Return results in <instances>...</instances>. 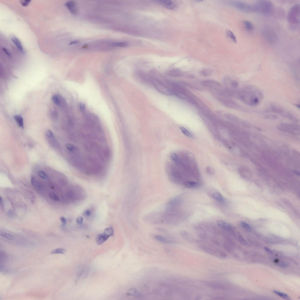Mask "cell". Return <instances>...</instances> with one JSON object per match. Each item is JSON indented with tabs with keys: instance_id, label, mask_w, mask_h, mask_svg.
I'll use <instances>...</instances> for the list:
<instances>
[{
	"instance_id": "9c48e42d",
	"label": "cell",
	"mask_w": 300,
	"mask_h": 300,
	"mask_svg": "<svg viewBox=\"0 0 300 300\" xmlns=\"http://www.w3.org/2000/svg\"><path fill=\"white\" fill-rule=\"evenodd\" d=\"M180 197H177L171 199L167 204L166 210L169 211H176L182 202Z\"/></svg>"
},
{
	"instance_id": "1f68e13d",
	"label": "cell",
	"mask_w": 300,
	"mask_h": 300,
	"mask_svg": "<svg viewBox=\"0 0 300 300\" xmlns=\"http://www.w3.org/2000/svg\"><path fill=\"white\" fill-rule=\"evenodd\" d=\"M273 292L274 293L276 294L277 295H279V296L282 297V298L285 299L290 300V299L289 296L286 294L279 292V291L276 290H273Z\"/></svg>"
},
{
	"instance_id": "681fc988",
	"label": "cell",
	"mask_w": 300,
	"mask_h": 300,
	"mask_svg": "<svg viewBox=\"0 0 300 300\" xmlns=\"http://www.w3.org/2000/svg\"><path fill=\"white\" fill-rule=\"evenodd\" d=\"M92 213L91 211L89 209H87L84 211V214L85 216L87 217H89L92 215Z\"/></svg>"
},
{
	"instance_id": "4fadbf2b",
	"label": "cell",
	"mask_w": 300,
	"mask_h": 300,
	"mask_svg": "<svg viewBox=\"0 0 300 300\" xmlns=\"http://www.w3.org/2000/svg\"><path fill=\"white\" fill-rule=\"evenodd\" d=\"M65 6L72 14L74 15H76L77 14L76 4L74 1H68L65 3Z\"/></svg>"
},
{
	"instance_id": "3957f363",
	"label": "cell",
	"mask_w": 300,
	"mask_h": 300,
	"mask_svg": "<svg viewBox=\"0 0 300 300\" xmlns=\"http://www.w3.org/2000/svg\"><path fill=\"white\" fill-rule=\"evenodd\" d=\"M262 36L264 40L270 44L274 43L277 40V35L274 29L271 26L266 25L261 30Z\"/></svg>"
},
{
	"instance_id": "b9f144b4",
	"label": "cell",
	"mask_w": 300,
	"mask_h": 300,
	"mask_svg": "<svg viewBox=\"0 0 300 300\" xmlns=\"http://www.w3.org/2000/svg\"><path fill=\"white\" fill-rule=\"evenodd\" d=\"M31 1L30 0H23L20 1V2L22 6L26 7L29 5Z\"/></svg>"
},
{
	"instance_id": "db71d44e",
	"label": "cell",
	"mask_w": 300,
	"mask_h": 300,
	"mask_svg": "<svg viewBox=\"0 0 300 300\" xmlns=\"http://www.w3.org/2000/svg\"><path fill=\"white\" fill-rule=\"evenodd\" d=\"M8 214L10 217H12L14 215V212L11 210H9L8 212Z\"/></svg>"
},
{
	"instance_id": "6da1fadb",
	"label": "cell",
	"mask_w": 300,
	"mask_h": 300,
	"mask_svg": "<svg viewBox=\"0 0 300 300\" xmlns=\"http://www.w3.org/2000/svg\"><path fill=\"white\" fill-rule=\"evenodd\" d=\"M234 97L250 106H255L263 97L262 93L254 86H248L239 91H235Z\"/></svg>"
},
{
	"instance_id": "5b68a950",
	"label": "cell",
	"mask_w": 300,
	"mask_h": 300,
	"mask_svg": "<svg viewBox=\"0 0 300 300\" xmlns=\"http://www.w3.org/2000/svg\"><path fill=\"white\" fill-rule=\"evenodd\" d=\"M300 6L299 4H295L291 8L287 16L288 21L290 24H299L300 23Z\"/></svg>"
},
{
	"instance_id": "11a10c76",
	"label": "cell",
	"mask_w": 300,
	"mask_h": 300,
	"mask_svg": "<svg viewBox=\"0 0 300 300\" xmlns=\"http://www.w3.org/2000/svg\"><path fill=\"white\" fill-rule=\"evenodd\" d=\"M80 109H81V110L82 111L84 110L85 108L84 105V104L82 103H81L80 104Z\"/></svg>"
},
{
	"instance_id": "6f0895ef",
	"label": "cell",
	"mask_w": 300,
	"mask_h": 300,
	"mask_svg": "<svg viewBox=\"0 0 300 300\" xmlns=\"http://www.w3.org/2000/svg\"><path fill=\"white\" fill-rule=\"evenodd\" d=\"M264 248L265 250L266 251H267V252H268L269 253H271V254H272V253H273L271 250L270 249H269V248H268V247H265Z\"/></svg>"
},
{
	"instance_id": "ffe728a7",
	"label": "cell",
	"mask_w": 300,
	"mask_h": 300,
	"mask_svg": "<svg viewBox=\"0 0 300 300\" xmlns=\"http://www.w3.org/2000/svg\"><path fill=\"white\" fill-rule=\"evenodd\" d=\"M217 223L218 226L226 230L231 231L232 229V227L230 225L224 221L219 220L217 221Z\"/></svg>"
},
{
	"instance_id": "74e56055",
	"label": "cell",
	"mask_w": 300,
	"mask_h": 300,
	"mask_svg": "<svg viewBox=\"0 0 300 300\" xmlns=\"http://www.w3.org/2000/svg\"><path fill=\"white\" fill-rule=\"evenodd\" d=\"M264 118L265 119L269 120H276L277 119L278 117L276 115L274 114H269L265 115Z\"/></svg>"
},
{
	"instance_id": "9f6ffc18",
	"label": "cell",
	"mask_w": 300,
	"mask_h": 300,
	"mask_svg": "<svg viewBox=\"0 0 300 300\" xmlns=\"http://www.w3.org/2000/svg\"><path fill=\"white\" fill-rule=\"evenodd\" d=\"M79 42V41H71V42H70L69 44V45H73L77 44Z\"/></svg>"
},
{
	"instance_id": "7a4b0ae2",
	"label": "cell",
	"mask_w": 300,
	"mask_h": 300,
	"mask_svg": "<svg viewBox=\"0 0 300 300\" xmlns=\"http://www.w3.org/2000/svg\"><path fill=\"white\" fill-rule=\"evenodd\" d=\"M253 11H256L262 15H270L273 10V3L268 0H259L253 5Z\"/></svg>"
},
{
	"instance_id": "30bf717a",
	"label": "cell",
	"mask_w": 300,
	"mask_h": 300,
	"mask_svg": "<svg viewBox=\"0 0 300 300\" xmlns=\"http://www.w3.org/2000/svg\"><path fill=\"white\" fill-rule=\"evenodd\" d=\"M218 100L222 104L227 107L234 109H239L240 105L237 102L228 97H220Z\"/></svg>"
},
{
	"instance_id": "816d5d0a",
	"label": "cell",
	"mask_w": 300,
	"mask_h": 300,
	"mask_svg": "<svg viewBox=\"0 0 300 300\" xmlns=\"http://www.w3.org/2000/svg\"><path fill=\"white\" fill-rule=\"evenodd\" d=\"M60 220L61 222H62L63 225H66L67 222V220L65 218L63 217H61L60 218Z\"/></svg>"
},
{
	"instance_id": "d4e9b609",
	"label": "cell",
	"mask_w": 300,
	"mask_h": 300,
	"mask_svg": "<svg viewBox=\"0 0 300 300\" xmlns=\"http://www.w3.org/2000/svg\"><path fill=\"white\" fill-rule=\"evenodd\" d=\"M14 118L18 126L21 128L24 127V123L22 117L18 115H14Z\"/></svg>"
},
{
	"instance_id": "d6986e66",
	"label": "cell",
	"mask_w": 300,
	"mask_h": 300,
	"mask_svg": "<svg viewBox=\"0 0 300 300\" xmlns=\"http://www.w3.org/2000/svg\"><path fill=\"white\" fill-rule=\"evenodd\" d=\"M154 238L156 240L164 244H171L173 243L169 238L163 236L156 235L155 236Z\"/></svg>"
},
{
	"instance_id": "c3c4849f",
	"label": "cell",
	"mask_w": 300,
	"mask_h": 300,
	"mask_svg": "<svg viewBox=\"0 0 300 300\" xmlns=\"http://www.w3.org/2000/svg\"><path fill=\"white\" fill-rule=\"evenodd\" d=\"M231 86L234 88H236L238 86V83L235 81H233L231 82Z\"/></svg>"
},
{
	"instance_id": "680465c9",
	"label": "cell",
	"mask_w": 300,
	"mask_h": 300,
	"mask_svg": "<svg viewBox=\"0 0 300 300\" xmlns=\"http://www.w3.org/2000/svg\"><path fill=\"white\" fill-rule=\"evenodd\" d=\"M220 255L222 257L225 258L226 257V255L223 252H220Z\"/></svg>"
},
{
	"instance_id": "d6a6232c",
	"label": "cell",
	"mask_w": 300,
	"mask_h": 300,
	"mask_svg": "<svg viewBox=\"0 0 300 300\" xmlns=\"http://www.w3.org/2000/svg\"><path fill=\"white\" fill-rule=\"evenodd\" d=\"M0 235L3 238L7 239L9 240H12L13 239V237L12 236L9 234L5 232H1Z\"/></svg>"
},
{
	"instance_id": "f546056e",
	"label": "cell",
	"mask_w": 300,
	"mask_h": 300,
	"mask_svg": "<svg viewBox=\"0 0 300 300\" xmlns=\"http://www.w3.org/2000/svg\"><path fill=\"white\" fill-rule=\"evenodd\" d=\"M283 115L284 116L286 117V118L291 120V121H295V122H298V118L294 116L292 114L288 112L287 113H284Z\"/></svg>"
},
{
	"instance_id": "ab89813d",
	"label": "cell",
	"mask_w": 300,
	"mask_h": 300,
	"mask_svg": "<svg viewBox=\"0 0 300 300\" xmlns=\"http://www.w3.org/2000/svg\"><path fill=\"white\" fill-rule=\"evenodd\" d=\"M49 197L52 200L55 201H58L60 200V199L57 196L52 193H50L49 194Z\"/></svg>"
},
{
	"instance_id": "7402d4cb",
	"label": "cell",
	"mask_w": 300,
	"mask_h": 300,
	"mask_svg": "<svg viewBox=\"0 0 300 300\" xmlns=\"http://www.w3.org/2000/svg\"><path fill=\"white\" fill-rule=\"evenodd\" d=\"M183 74L180 70L177 69L171 70L167 73L168 75L175 77H181L183 75Z\"/></svg>"
},
{
	"instance_id": "7c38bea8",
	"label": "cell",
	"mask_w": 300,
	"mask_h": 300,
	"mask_svg": "<svg viewBox=\"0 0 300 300\" xmlns=\"http://www.w3.org/2000/svg\"><path fill=\"white\" fill-rule=\"evenodd\" d=\"M202 84L205 87L210 88L214 90H217V88L220 86L218 82L213 80H204L202 82Z\"/></svg>"
},
{
	"instance_id": "4316f807",
	"label": "cell",
	"mask_w": 300,
	"mask_h": 300,
	"mask_svg": "<svg viewBox=\"0 0 300 300\" xmlns=\"http://www.w3.org/2000/svg\"><path fill=\"white\" fill-rule=\"evenodd\" d=\"M31 182L32 185L36 189H40L41 188L40 183L33 176L31 177Z\"/></svg>"
},
{
	"instance_id": "f6af8a7d",
	"label": "cell",
	"mask_w": 300,
	"mask_h": 300,
	"mask_svg": "<svg viewBox=\"0 0 300 300\" xmlns=\"http://www.w3.org/2000/svg\"><path fill=\"white\" fill-rule=\"evenodd\" d=\"M77 223L80 225H83V218L81 216L79 217L76 219Z\"/></svg>"
},
{
	"instance_id": "ee69618b",
	"label": "cell",
	"mask_w": 300,
	"mask_h": 300,
	"mask_svg": "<svg viewBox=\"0 0 300 300\" xmlns=\"http://www.w3.org/2000/svg\"><path fill=\"white\" fill-rule=\"evenodd\" d=\"M51 116L54 119H56L57 118L58 116V114L57 112L55 110H53L52 111L51 113Z\"/></svg>"
},
{
	"instance_id": "ac0fdd59",
	"label": "cell",
	"mask_w": 300,
	"mask_h": 300,
	"mask_svg": "<svg viewBox=\"0 0 300 300\" xmlns=\"http://www.w3.org/2000/svg\"><path fill=\"white\" fill-rule=\"evenodd\" d=\"M270 108L272 112L276 113L283 114L284 113L283 108L278 104H272L270 105Z\"/></svg>"
},
{
	"instance_id": "91938a15",
	"label": "cell",
	"mask_w": 300,
	"mask_h": 300,
	"mask_svg": "<svg viewBox=\"0 0 300 300\" xmlns=\"http://www.w3.org/2000/svg\"><path fill=\"white\" fill-rule=\"evenodd\" d=\"M294 172L298 176L300 175V173L299 172H298V171H294Z\"/></svg>"
},
{
	"instance_id": "4dcf8cb0",
	"label": "cell",
	"mask_w": 300,
	"mask_h": 300,
	"mask_svg": "<svg viewBox=\"0 0 300 300\" xmlns=\"http://www.w3.org/2000/svg\"><path fill=\"white\" fill-rule=\"evenodd\" d=\"M66 251V250L65 249L62 248L55 249L51 251L52 254H65Z\"/></svg>"
},
{
	"instance_id": "277c9868",
	"label": "cell",
	"mask_w": 300,
	"mask_h": 300,
	"mask_svg": "<svg viewBox=\"0 0 300 300\" xmlns=\"http://www.w3.org/2000/svg\"><path fill=\"white\" fill-rule=\"evenodd\" d=\"M151 83L159 93L165 95H173L172 92L167 86H166L158 78L155 77L150 76Z\"/></svg>"
},
{
	"instance_id": "484cf974",
	"label": "cell",
	"mask_w": 300,
	"mask_h": 300,
	"mask_svg": "<svg viewBox=\"0 0 300 300\" xmlns=\"http://www.w3.org/2000/svg\"><path fill=\"white\" fill-rule=\"evenodd\" d=\"M225 33H226L227 37L228 38L230 39L234 43H237L236 38L235 35L232 31L229 30H227L226 31Z\"/></svg>"
},
{
	"instance_id": "cb8c5ba5",
	"label": "cell",
	"mask_w": 300,
	"mask_h": 300,
	"mask_svg": "<svg viewBox=\"0 0 300 300\" xmlns=\"http://www.w3.org/2000/svg\"><path fill=\"white\" fill-rule=\"evenodd\" d=\"M244 27L247 31H252L254 30V27L252 23L248 20H245L243 21Z\"/></svg>"
},
{
	"instance_id": "9a60e30c",
	"label": "cell",
	"mask_w": 300,
	"mask_h": 300,
	"mask_svg": "<svg viewBox=\"0 0 300 300\" xmlns=\"http://www.w3.org/2000/svg\"><path fill=\"white\" fill-rule=\"evenodd\" d=\"M52 102L57 106H62L65 104V102L63 98L60 95H54L52 96Z\"/></svg>"
},
{
	"instance_id": "60d3db41",
	"label": "cell",
	"mask_w": 300,
	"mask_h": 300,
	"mask_svg": "<svg viewBox=\"0 0 300 300\" xmlns=\"http://www.w3.org/2000/svg\"><path fill=\"white\" fill-rule=\"evenodd\" d=\"M241 226L244 229L248 230H251V228L250 225L244 222H242L241 223Z\"/></svg>"
},
{
	"instance_id": "f907efd6",
	"label": "cell",
	"mask_w": 300,
	"mask_h": 300,
	"mask_svg": "<svg viewBox=\"0 0 300 300\" xmlns=\"http://www.w3.org/2000/svg\"><path fill=\"white\" fill-rule=\"evenodd\" d=\"M239 239L240 242H241V244H243V245H246L247 244V242L245 240H244L243 238L242 237L239 236Z\"/></svg>"
},
{
	"instance_id": "e575fe53",
	"label": "cell",
	"mask_w": 300,
	"mask_h": 300,
	"mask_svg": "<svg viewBox=\"0 0 300 300\" xmlns=\"http://www.w3.org/2000/svg\"><path fill=\"white\" fill-rule=\"evenodd\" d=\"M128 295H132L135 297H139L140 295V293L135 289H131L128 293Z\"/></svg>"
},
{
	"instance_id": "8fae6325",
	"label": "cell",
	"mask_w": 300,
	"mask_h": 300,
	"mask_svg": "<svg viewBox=\"0 0 300 300\" xmlns=\"http://www.w3.org/2000/svg\"><path fill=\"white\" fill-rule=\"evenodd\" d=\"M135 76L139 81L144 84H148L151 83L150 77L145 73L139 71L135 73Z\"/></svg>"
},
{
	"instance_id": "83f0119b",
	"label": "cell",
	"mask_w": 300,
	"mask_h": 300,
	"mask_svg": "<svg viewBox=\"0 0 300 300\" xmlns=\"http://www.w3.org/2000/svg\"><path fill=\"white\" fill-rule=\"evenodd\" d=\"M179 128L181 132H182L184 135L188 137H191V138L193 137V134L185 128L183 126H180Z\"/></svg>"
},
{
	"instance_id": "603a6c76",
	"label": "cell",
	"mask_w": 300,
	"mask_h": 300,
	"mask_svg": "<svg viewBox=\"0 0 300 300\" xmlns=\"http://www.w3.org/2000/svg\"><path fill=\"white\" fill-rule=\"evenodd\" d=\"M184 186L188 188H196L200 186V184L195 181H189L186 182L184 184Z\"/></svg>"
},
{
	"instance_id": "7bdbcfd3",
	"label": "cell",
	"mask_w": 300,
	"mask_h": 300,
	"mask_svg": "<svg viewBox=\"0 0 300 300\" xmlns=\"http://www.w3.org/2000/svg\"><path fill=\"white\" fill-rule=\"evenodd\" d=\"M46 136L49 138H53L54 134L50 130H48L46 132Z\"/></svg>"
},
{
	"instance_id": "f1b7e54d",
	"label": "cell",
	"mask_w": 300,
	"mask_h": 300,
	"mask_svg": "<svg viewBox=\"0 0 300 300\" xmlns=\"http://www.w3.org/2000/svg\"><path fill=\"white\" fill-rule=\"evenodd\" d=\"M225 117L230 120L235 121H238V117L232 114L229 113H227L225 115Z\"/></svg>"
},
{
	"instance_id": "8d00e7d4",
	"label": "cell",
	"mask_w": 300,
	"mask_h": 300,
	"mask_svg": "<svg viewBox=\"0 0 300 300\" xmlns=\"http://www.w3.org/2000/svg\"><path fill=\"white\" fill-rule=\"evenodd\" d=\"M127 43L125 42H117L113 43V46L117 47H125L127 46Z\"/></svg>"
},
{
	"instance_id": "ba28073f",
	"label": "cell",
	"mask_w": 300,
	"mask_h": 300,
	"mask_svg": "<svg viewBox=\"0 0 300 300\" xmlns=\"http://www.w3.org/2000/svg\"><path fill=\"white\" fill-rule=\"evenodd\" d=\"M114 234V230L112 227L107 228L103 233L97 235L96 239V242L98 245H101L106 241L110 237L113 236Z\"/></svg>"
},
{
	"instance_id": "52a82bcc",
	"label": "cell",
	"mask_w": 300,
	"mask_h": 300,
	"mask_svg": "<svg viewBox=\"0 0 300 300\" xmlns=\"http://www.w3.org/2000/svg\"><path fill=\"white\" fill-rule=\"evenodd\" d=\"M277 128L281 131L286 132L295 134H300V127L296 124H282L278 126Z\"/></svg>"
},
{
	"instance_id": "d590c367",
	"label": "cell",
	"mask_w": 300,
	"mask_h": 300,
	"mask_svg": "<svg viewBox=\"0 0 300 300\" xmlns=\"http://www.w3.org/2000/svg\"><path fill=\"white\" fill-rule=\"evenodd\" d=\"M171 159L176 164H179L180 162V160L179 157L175 153H173L171 155Z\"/></svg>"
},
{
	"instance_id": "e0dca14e",
	"label": "cell",
	"mask_w": 300,
	"mask_h": 300,
	"mask_svg": "<svg viewBox=\"0 0 300 300\" xmlns=\"http://www.w3.org/2000/svg\"><path fill=\"white\" fill-rule=\"evenodd\" d=\"M11 40L16 46L22 53H24V50L22 44L19 40L17 37L13 36L11 38Z\"/></svg>"
},
{
	"instance_id": "5bb4252c",
	"label": "cell",
	"mask_w": 300,
	"mask_h": 300,
	"mask_svg": "<svg viewBox=\"0 0 300 300\" xmlns=\"http://www.w3.org/2000/svg\"><path fill=\"white\" fill-rule=\"evenodd\" d=\"M157 2L160 5L168 9L175 10L176 8V5L172 1L167 0H161Z\"/></svg>"
},
{
	"instance_id": "f5cc1de1",
	"label": "cell",
	"mask_w": 300,
	"mask_h": 300,
	"mask_svg": "<svg viewBox=\"0 0 300 300\" xmlns=\"http://www.w3.org/2000/svg\"><path fill=\"white\" fill-rule=\"evenodd\" d=\"M207 172L209 174H212L214 173L213 170L212 168L210 167H207L206 169Z\"/></svg>"
},
{
	"instance_id": "8992f818",
	"label": "cell",
	"mask_w": 300,
	"mask_h": 300,
	"mask_svg": "<svg viewBox=\"0 0 300 300\" xmlns=\"http://www.w3.org/2000/svg\"><path fill=\"white\" fill-rule=\"evenodd\" d=\"M230 5L235 9L241 12L248 13L253 11V5L239 1H231Z\"/></svg>"
},
{
	"instance_id": "bcb514c9",
	"label": "cell",
	"mask_w": 300,
	"mask_h": 300,
	"mask_svg": "<svg viewBox=\"0 0 300 300\" xmlns=\"http://www.w3.org/2000/svg\"><path fill=\"white\" fill-rule=\"evenodd\" d=\"M242 125L245 127L250 128L251 127V124L248 121H242Z\"/></svg>"
},
{
	"instance_id": "836d02e7",
	"label": "cell",
	"mask_w": 300,
	"mask_h": 300,
	"mask_svg": "<svg viewBox=\"0 0 300 300\" xmlns=\"http://www.w3.org/2000/svg\"><path fill=\"white\" fill-rule=\"evenodd\" d=\"M212 73V71L210 69H203L200 71V74L204 76H210Z\"/></svg>"
},
{
	"instance_id": "f35d334b",
	"label": "cell",
	"mask_w": 300,
	"mask_h": 300,
	"mask_svg": "<svg viewBox=\"0 0 300 300\" xmlns=\"http://www.w3.org/2000/svg\"><path fill=\"white\" fill-rule=\"evenodd\" d=\"M38 175L39 176L42 178V179H47L48 178V177L47 175L43 171L41 170L39 171V172H38Z\"/></svg>"
},
{
	"instance_id": "7dc6e473",
	"label": "cell",
	"mask_w": 300,
	"mask_h": 300,
	"mask_svg": "<svg viewBox=\"0 0 300 300\" xmlns=\"http://www.w3.org/2000/svg\"><path fill=\"white\" fill-rule=\"evenodd\" d=\"M2 50L3 51L4 53H5L8 57H11V53H10L8 49H6V48H2Z\"/></svg>"
},
{
	"instance_id": "2e32d148",
	"label": "cell",
	"mask_w": 300,
	"mask_h": 300,
	"mask_svg": "<svg viewBox=\"0 0 300 300\" xmlns=\"http://www.w3.org/2000/svg\"><path fill=\"white\" fill-rule=\"evenodd\" d=\"M211 197L214 199L219 203H225V198L223 196L218 192L215 191L212 193Z\"/></svg>"
},
{
	"instance_id": "44dd1931",
	"label": "cell",
	"mask_w": 300,
	"mask_h": 300,
	"mask_svg": "<svg viewBox=\"0 0 300 300\" xmlns=\"http://www.w3.org/2000/svg\"><path fill=\"white\" fill-rule=\"evenodd\" d=\"M65 147L68 151L73 155H78L79 150L76 146L72 144L67 143L65 145Z\"/></svg>"
}]
</instances>
